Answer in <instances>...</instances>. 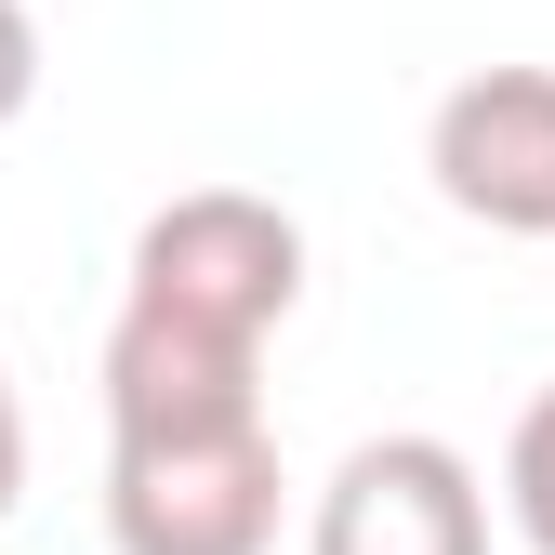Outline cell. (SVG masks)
<instances>
[{
  "instance_id": "1",
  "label": "cell",
  "mask_w": 555,
  "mask_h": 555,
  "mask_svg": "<svg viewBox=\"0 0 555 555\" xmlns=\"http://www.w3.org/2000/svg\"><path fill=\"white\" fill-rule=\"evenodd\" d=\"M278 424H106V542L119 555H278Z\"/></svg>"
},
{
  "instance_id": "2",
  "label": "cell",
  "mask_w": 555,
  "mask_h": 555,
  "mask_svg": "<svg viewBox=\"0 0 555 555\" xmlns=\"http://www.w3.org/2000/svg\"><path fill=\"white\" fill-rule=\"evenodd\" d=\"M119 305L264 358V344L292 331V305H305V225L278 212L264 185H185V198H159V212L132 225Z\"/></svg>"
},
{
  "instance_id": "3",
  "label": "cell",
  "mask_w": 555,
  "mask_h": 555,
  "mask_svg": "<svg viewBox=\"0 0 555 555\" xmlns=\"http://www.w3.org/2000/svg\"><path fill=\"white\" fill-rule=\"evenodd\" d=\"M305 555H490V476H476L450 437H424V424L358 437L318 476Z\"/></svg>"
},
{
  "instance_id": "4",
  "label": "cell",
  "mask_w": 555,
  "mask_h": 555,
  "mask_svg": "<svg viewBox=\"0 0 555 555\" xmlns=\"http://www.w3.org/2000/svg\"><path fill=\"white\" fill-rule=\"evenodd\" d=\"M424 172L463 225L555 238V66H476L424 119Z\"/></svg>"
},
{
  "instance_id": "5",
  "label": "cell",
  "mask_w": 555,
  "mask_h": 555,
  "mask_svg": "<svg viewBox=\"0 0 555 555\" xmlns=\"http://www.w3.org/2000/svg\"><path fill=\"white\" fill-rule=\"evenodd\" d=\"M225 410H264V358L212 331H172L146 305L106 318V424H225Z\"/></svg>"
},
{
  "instance_id": "6",
  "label": "cell",
  "mask_w": 555,
  "mask_h": 555,
  "mask_svg": "<svg viewBox=\"0 0 555 555\" xmlns=\"http://www.w3.org/2000/svg\"><path fill=\"white\" fill-rule=\"evenodd\" d=\"M503 516L529 555H555V384L516 410V437H503Z\"/></svg>"
},
{
  "instance_id": "7",
  "label": "cell",
  "mask_w": 555,
  "mask_h": 555,
  "mask_svg": "<svg viewBox=\"0 0 555 555\" xmlns=\"http://www.w3.org/2000/svg\"><path fill=\"white\" fill-rule=\"evenodd\" d=\"M27 106H40V27H27V0H0V132Z\"/></svg>"
},
{
  "instance_id": "8",
  "label": "cell",
  "mask_w": 555,
  "mask_h": 555,
  "mask_svg": "<svg viewBox=\"0 0 555 555\" xmlns=\"http://www.w3.org/2000/svg\"><path fill=\"white\" fill-rule=\"evenodd\" d=\"M27 503V397H14V358H0V516Z\"/></svg>"
}]
</instances>
